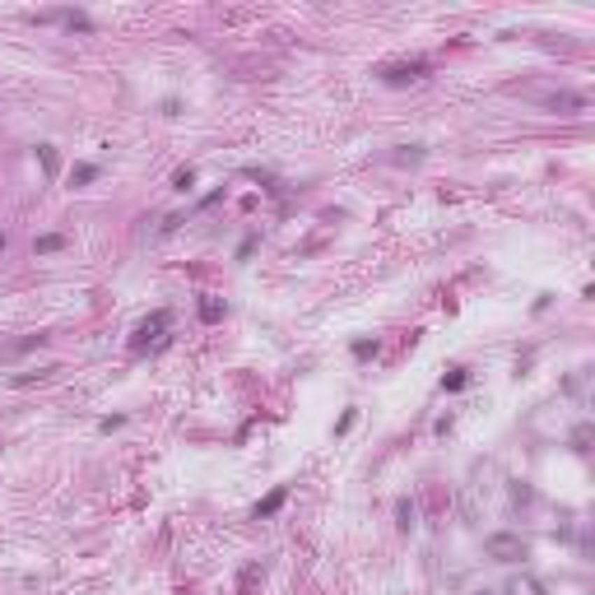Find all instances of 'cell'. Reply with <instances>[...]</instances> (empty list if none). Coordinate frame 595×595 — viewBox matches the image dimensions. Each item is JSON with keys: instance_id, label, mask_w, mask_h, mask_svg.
<instances>
[{"instance_id": "6da1fadb", "label": "cell", "mask_w": 595, "mask_h": 595, "mask_svg": "<svg viewBox=\"0 0 595 595\" xmlns=\"http://www.w3.org/2000/svg\"><path fill=\"white\" fill-rule=\"evenodd\" d=\"M168 330H172V312L168 307H158V312H149L140 326H135V335H130V349L135 354H154V349H163L168 344Z\"/></svg>"}, {"instance_id": "7a4b0ae2", "label": "cell", "mask_w": 595, "mask_h": 595, "mask_svg": "<svg viewBox=\"0 0 595 595\" xmlns=\"http://www.w3.org/2000/svg\"><path fill=\"white\" fill-rule=\"evenodd\" d=\"M428 70H433V61L428 56H405V61H382L372 70L382 84H391V89H400V84H414V79H424Z\"/></svg>"}, {"instance_id": "3957f363", "label": "cell", "mask_w": 595, "mask_h": 595, "mask_svg": "<svg viewBox=\"0 0 595 595\" xmlns=\"http://www.w3.org/2000/svg\"><path fill=\"white\" fill-rule=\"evenodd\" d=\"M484 554L498 558V563H521V558L531 554V549H526V540H521V535L498 531V535H489V540H484Z\"/></svg>"}, {"instance_id": "277c9868", "label": "cell", "mask_w": 595, "mask_h": 595, "mask_svg": "<svg viewBox=\"0 0 595 595\" xmlns=\"http://www.w3.org/2000/svg\"><path fill=\"white\" fill-rule=\"evenodd\" d=\"M33 24H65L70 33H93V19L79 10H42V14H28Z\"/></svg>"}, {"instance_id": "5b68a950", "label": "cell", "mask_w": 595, "mask_h": 595, "mask_svg": "<svg viewBox=\"0 0 595 595\" xmlns=\"http://www.w3.org/2000/svg\"><path fill=\"white\" fill-rule=\"evenodd\" d=\"M544 107H549V112H586L591 98H586V93H554V98H544Z\"/></svg>"}, {"instance_id": "8992f818", "label": "cell", "mask_w": 595, "mask_h": 595, "mask_svg": "<svg viewBox=\"0 0 595 595\" xmlns=\"http://www.w3.org/2000/svg\"><path fill=\"white\" fill-rule=\"evenodd\" d=\"M284 503H288V489L279 484V489H270V493H265V498L256 503V512H251V517H256V521H270V517H274V512H279Z\"/></svg>"}, {"instance_id": "52a82bcc", "label": "cell", "mask_w": 595, "mask_h": 595, "mask_svg": "<svg viewBox=\"0 0 595 595\" xmlns=\"http://www.w3.org/2000/svg\"><path fill=\"white\" fill-rule=\"evenodd\" d=\"M200 321H205V326L223 321V302H219V298H209V293L200 298Z\"/></svg>"}, {"instance_id": "ba28073f", "label": "cell", "mask_w": 595, "mask_h": 595, "mask_svg": "<svg viewBox=\"0 0 595 595\" xmlns=\"http://www.w3.org/2000/svg\"><path fill=\"white\" fill-rule=\"evenodd\" d=\"M89 181H98V168H93V163H75V168H70V186H89Z\"/></svg>"}, {"instance_id": "9c48e42d", "label": "cell", "mask_w": 595, "mask_h": 595, "mask_svg": "<svg viewBox=\"0 0 595 595\" xmlns=\"http://www.w3.org/2000/svg\"><path fill=\"white\" fill-rule=\"evenodd\" d=\"M61 246H65L61 233H42L38 242H33V251H38V256H52V251H61Z\"/></svg>"}, {"instance_id": "30bf717a", "label": "cell", "mask_w": 595, "mask_h": 595, "mask_svg": "<svg viewBox=\"0 0 595 595\" xmlns=\"http://www.w3.org/2000/svg\"><path fill=\"white\" fill-rule=\"evenodd\" d=\"M396 526H400V531H414V503H410V498H400V503H396Z\"/></svg>"}, {"instance_id": "8fae6325", "label": "cell", "mask_w": 595, "mask_h": 595, "mask_svg": "<svg viewBox=\"0 0 595 595\" xmlns=\"http://www.w3.org/2000/svg\"><path fill=\"white\" fill-rule=\"evenodd\" d=\"M191 186H195V168H177V172H172V191L186 195Z\"/></svg>"}, {"instance_id": "7c38bea8", "label": "cell", "mask_w": 595, "mask_h": 595, "mask_svg": "<svg viewBox=\"0 0 595 595\" xmlns=\"http://www.w3.org/2000/svg\"><path fill=\"white\" fill-rule=\"evenodd\" d=\"M507 595H544V586H540V582H531V577H521V582H512V586H507Z\"/></svg>"}, {"instance_id": "4fadbf2b", "label": "cell", "mask_w": 595, "mask_h": 595, "mask_svg": "<svg viewBox=\"0 0 595 595\" xmlns=\"http://www.w3.org/2000/svg\"><path fill=\"white\" fill-rule=\"evenodd\" d=\"M465 382H470V372H465V368H451V372L442 377V386H447V391H461Z\"/></svg>"}, {"instance_id": "5bb4252c", "label": "cell", "mask_w": 595, "mask_h": 595, "mask_svg": "<svg viewBox=\"0 0 595 595\" xmlns=\"http://www.w3.org/2000/svg\"><path fill=\"white\" fill-rule=\"evenodd\" d=\"M572 451H591V424H582L572 433Z\"/></svg>"}, {"instance_id": "9a60e30c", "label": "cell", "mask_w": 595, "mask_h": 595, "mask_svg": "<svg viewBox=\"0 0 595 595\" xmlns=\"http://www.w3.org/2000/svg\"><path fill=\"white\" fill-rule=\"evenodd\" d=\"M52 372H56V368H42V372H19V377H14V386H33V382H47Z\"/></svg>"}, {"instance_id": "2e32d148", "label": "cell", "mask_w": 595, "mask_h": 595, "mask_svg": "<svg viewBox=\"0 0 595 595\" xmlns=\"http://www.w3.org/2000/svg\"><path fill=\"white\" fill-rule=\"evenodd\" d=\"M38 158H42V168H47V177H56V149L52 144H38Z\"/></svg>"}, {"instance_id": "e0dca14e", "label": "cell", "mask_w": 595, "mask_h": 595, "mask_svg": "<svg viewBox=\"0 0 595 595\" xmlns=\"http://www.w3.org/2000/svg\"><path fill=\"white\" fill-rule=\"evenodd\" d=\"M377 354V340H354V358H372Z\"/></svg>"}, {"instance_id": "ac0fdd59", "label": "cell", "mask_w": 595, "mask_h": 595, "mask_svg": "<svg viewBox=\"0 0 595 595\" xmlns=\"http://www.w3.org/2000/svg\"><path fill=\"white\" fill-rule=\"evenodd\" d=\"M354 424H358V410H344V414H340V424H335V433H349Z\"/></svg>"}, {"instance_id": "d6986e66", "label": "cell", "mask_w": 595, "mask_h": 595, "mask_svg": "<svg viewBox=\"0 0 595 595\" xmlns=\"http://www.w3.org/2000/svg\"><path fill=\"white\" fill-rule=\"evenodd\" d=\"M121 424H126V414H112V419H103L98 428H103V433H112V428H121Z\"/></svg>"}, {"instance_id": "ffe728a7", "label": "cell", "mask_w": 595, "mask_h": 595, "mask_svg": "<svg viewBox=\"0 0 595 595\" xmlns=\"http://www.w3.org/2000/svg\"><path fill=\"white\" fill-rule=\"evenodd\" d=\"M5 246H10V237H5V233H0V251H5Z\"/></svg>"}, {"instance_id": "44dd1931", "label": "cell", "mask_w": 595, "mask_h": 595, "mask_svg": "<svg viewBox=\"0 0 595 595\" xmlns=\"http://www.w3.org/2000/svg\"><path fill=\"white\" fill-rule=\"evenodd\" d=\"M484 595H489V591H484Z\"/></svg>"}]
</instances>
